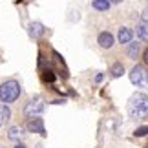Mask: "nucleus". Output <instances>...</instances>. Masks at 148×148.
Masks as SVG:
<instances>
[{
	"label": "nucleus",
	"instance_id": "15",
	"mask_svg": "<svg viewBox=\"0 0 148 148\" xmlns=\"http://www.w3.org/2000/svg\"><path fill=\"white\" fill-rule=\"evenodd\" d=\"M42 81H44V82H53V81H55V71H53V70H44Z\"/></svg>",
	"mask_w": 148,
	"mask_h": 148
},
{
	"label": "nucleus",
	"instance_id": "24",
	"mask_svg": "<svg viewBox=\"0 0 148 148\" xmlns=\"http://www.w3.org/2000/svg\"><path fill=\"white\" fill-rule=\"evenodd\" d=\"M0 123H2V121H0Z\"/></svg>",
	"mask_w": 148,
	"mask_h": 148
},
{
	"label": "nucleus",
	"instance_id": "5",
	"mask_svg": "<svg viewBox=\"0 0 148 148\" xmlns=\"http://www.w3.org/2000/svg\"><path fill=\"white\" fill-rule=\"evenodd\" d=\"M26 128H27V132H31V134H40L42 137L46 135V128H44V121H42L40 117H29V121H27Z\"/></svg>",
	"mask_w": 148,
	"mask_h": 148
},
{
	"label": "nucleus",
	"instance_id": "18",
	"mask_svg": "<svg viewBox=\"0 0 148 148\" xmlns=\"http://www.w3.org/2000/svg\"><path fill=\"white\" fill-rule=\"evenodd\" d=\"M66 99H55V101H51V104H64Z\"/></svg>",
	"mask_w": 148,
	"mask_h": 148
},
{
	"label": "nucleus",
	"instance_id": "21",
	"mask_svg": "<svg viewBox=\"0 0 148 148\" xmlns=\"http://www.w3.org/2000/svg\"><path fill=\"white\" fill-rule=\"evenodd\" d=\"M108 2H110V4H121L123 0H108Z\"/></svg>",
	"mask_w": 148,
	"mask_h": 148
},
{
	"label": "nucleus",
	"instance_id": "13",
	"mask_svg": "<svg viewBox=\"0 0 148 148\" xmlns=\"http://www.w3.org/2000/svg\"><path fill=\"white\" fill-rule=\"evenodd\" d=\"M92 8L97 9V11H108L110 9V2H108V0H93Z\"/></svg>",
	"mask_w": 148,
	"mask_h": 148
},
{
	"label": "nucleus",
	"instance_id": "7",
	"mask_svg": "<svg viewBox=\"0 0 148 148\" xmlns=\"http://www.w3.org/2000/svg\"><path fill=\"white\" fill-rule=\"evenodd\" d=\"M97 42H99V46L102 49H110L113 46V42H115V38H113L112 33H108V31H102L99 33V37H97Z\"/></svg>",
	"mask_w": 148,
	"mask_h": 148
},
{
	"label": "nucleus",
	"instance_id": "11",
	"mask_svg": "<svg viewBox=\"0 0 148 148\" xmlns=\"http://www.w3.org/2000/svg\"><path fill=\"white\" fill-rule=\"evenodd\" d=\"M139 51H141V44H137V42H128V48H126V55L130 57V59H137Z\"/></svg>",
	"mask_w": 148,
	"mask_h": 148
},
{
	"label": "nucleus",
	"instance_id": "14",
	"mask_svg": "<svg viewBox=\"0 0 148 148\" xmlns=\"http://www.w3.org/2000/svg\"><path fill=\"white\" fill-rule=\"evenodd\" d=\"M9 117H11V110L8 108V104L0 102V121H2V123H8Z\"/></svg>",
	"mask_w": 148,
	"mask_h": 148
},
{
	"label": "nucleus",
	"instance_id": "23",
	"mask_svg": "<svg viewBox=\"0 0 148 148\" xmlns=\"http://www.w3.org/2000/svg\"><path fill=\"white\" fill-rule=\"evenodd\" d=\"M146 148H148V145H146Z\"/></svg>",
	"mask_w": 148,
	"mask_h": 148
},
{
	"label": "nucleus",
	"instance_id": "12",
	"mask_svg": "<svg viewBox=\"0 0 148 148\" xmlns=\"http://www.w3.org/2000/svg\"><path fill=\"white\" fill-rule=\"evenodd\" d=\"M135 33H137V37L141 38V40L148 42V24H145V22H141V24L135 27Z\"/></svg>",
	"mask_w": 148,
	"mask_h": 148
},
{
	"label": "nucleus",
	"instance_id": "20",
	"mask_svg": "<svg viewBox=\"0 0 148 148\" xmlns=\"http://www.w3.org/2000/svg\"><path fill=\"white\" fill-rule=\"evenodd\" d=\"M143 59H145V64H146V66H148V49H146V51H145V55H143Z\"/></svg>",
	"mask_w": 148,
	"mask_h": 148
},
{
	"label": "nucleus",
	"instance_id": "17",
	"mask_svg": "<svg viewBox=\"0 0 148 148\" xmlns=\"http://www.w3.org/2000/svg\"><path fill=\"white\" fill-rule=\"evenodd\" d=\"M141 22H145V24H148V8L141 13Z\"/></svg>",
	"mask_w": 148,
	"mask_h": 148
},
{
	"label": "nucleus",
	"instance_id": "22",
	"mask_svg": "<svg viewBox=\"0 0 148 148\" xmlns=\"http://www.w3.org/2000/svg\"><path fill=\"white\" fill-rule=\"evenodd\" d=\"M15 148H24V145H22V143H16V146Z\"/></svg>",
	"mask_w": 148,
	"mask_h": 148
},
{
	"label": "nucleus",
	"instance_id": "2",
	"mask_svg": "<svg viewBox=\"0 0 148 148\" xmlns=\"http://www.w3.org/2000/svg\"><path fill=\"white\" fill-rule=\"evenodd\" d=\"M20 93H22L20 84L15 79H8V81H4L0 84V102H4V104L15 102L20 97Z\"/></svg>",
	"mask_w": 148,
	"mask_h": 148
},
{
	"label": "nucleus",
	"instance_id": "10",
	"mask_svg": "<svg viewBox=\"0 0 148 148\" xmlns=\"http://www.w3.org/2000/svg\"><path fill=\"white\" fill-rule=\"evenodd\" d=\"M110 75H112L113 79L123 77V75H124V66L121 64V62H113L112 68H110Z\"/></svg>",
	"mask_w": 148,
	"mask_h": 148
},
{
	"label": "nucleus",
	"instance_id": "16",
	"mask_svg": "<svg viewBox=\"0 0 148 148\" xmlns=\"http://www.w3.org/2000/svg\"><path fill=\"white\" fill-rule=\"evenodd\" d=\"M146 134H148V126H139V128H135V132H134L135 137H143Z\"/></svg>",
	"mask_w": 148,
	"mask_h": 148
},
{
	"label": "nucleus",
	"instance_id": "19",
	"mask_svg": "<svg viewBox=\"0 0 148 148\" xmlns=\"http://www.w3.org/2000/svg\"><path fill=\"white\" fill-rule=\"evenodd\" d=\"M102 81V73H97V75H95V82H101Z\"/></svg>",
	"mask_w": 148,
	"mask_h": 148
},
{
	"label": "nucleus",
	"instance_id": "3",
	"mask_svg": "<svg viewBox=\"0 0 148 148\" xmlns=\"http://www.w3.org/2000/svg\"><path fill=\"white\" fill-rule=\"evenodd\" d=\"M130 81H132V84H135L137 88H148V71L143 66L135 64L132 70H130Z\"/></svg>",
	"mask_w": 148,
	"mask_h": 148
},
{
	"label": "nucleus",
	"instance_id": "8",
	"mask_svg": "<svg viewBox=\"0 0 148 148\" xmlns=\"http://www.w3.org/2000/svg\"><path fill=\"white\" fill-rule=\"evenodd\" d=\"M22 137H24V132H22V128L18 124H15V126H11L8 130V139L9 141H15V143H20Z\"/></svg>",
	"mask_w": 148,
	"mask_h": 148
},
{
	"label": "nucleus",
	"instance_id": "6",
	"mask_svg": "<svg viewBox=\"0 0 148 148\" xmlns=\"http://www.w3.org/2000/svg\"><path fill=\"white\" fill-rule=\"evenodd\" d=\"M27 33H29L31 38H40L44 33H46V27H44L42 22H31L27 26Z\"/></svg>",
	"mask_w": 148,
	"mask_h": 148
},
{
	"label": "nucleus",
	"instance_id": "9",
	"mask_svg": "<svg viewBox=\"0 0 148 148\" xmlns=\"http://www.w3.org/2000/svg\"><path fill=\"white\" fill-rule=\"evenodd\" d=\"M132 38H134V31L130 29V27H121L117 33V40L121 42V44H128V42H132Z\"/></svg>",
	"mask_w": 148,
	"mask_h": 148
},
{
	"label": "nucleus",
	"instance_id": "1",
	"mask_svg": "<svg viewBox=\"0 0 148 148\" xmlns=\"http://www.w3.org/2000/svg\"><path fill=\"white\" fill-rule=\"evenodd\" d=\"M128 113L132 119H145L148 117V95L146 93H134L128 101Z\"/></svg>",
	"mask_w": 148,
	"mask_h": 148
},
{
	"label": "nucleus",
	"instance_id": "4",
	"mask_svg": "<svg viewBox=\"0 0 148 148\" xmlns=\"http://www.w3.org/2000/svg\"><path fill=\"white\" fill-rule=\"evenodd\" d=\"M44 112V102L42 99H29L26 102V106H24V115L26 117H37V115H40V113Z\"/></svg>",
	"mask_w": 148,
	"mask_h": 148
}]
</instances>
